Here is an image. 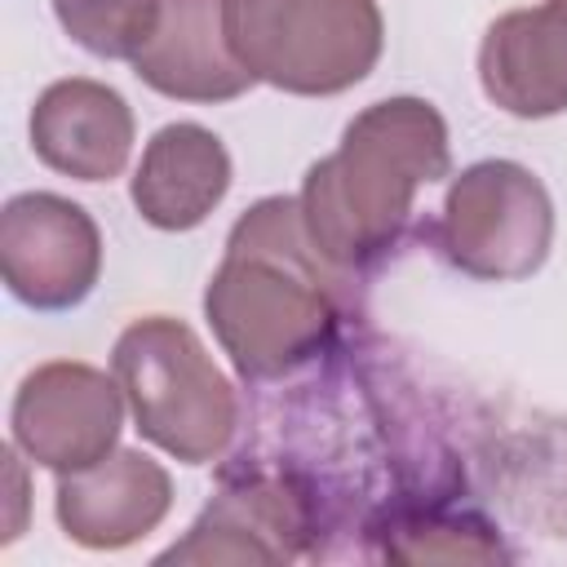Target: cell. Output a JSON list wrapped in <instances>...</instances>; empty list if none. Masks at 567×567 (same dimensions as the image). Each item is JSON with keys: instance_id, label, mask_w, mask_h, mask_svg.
<instances>
[{"instance_id": "8", "label": "cell", "mask_w": 567, "mask_h": 567, "mask_svg": "<svg viewBox=\"0 0 567 567\" xmlns=\"http://www.w3.org/2000/svg\"><path fill=\"white\" fill-rule=\"evenodd\" d=\"M310 514L288 478L252 474L213 496L186 540L168 545L159 563H288L301 554Z\"/></svg>"}, {"instance_id": "11", "label": "cell", "mask_w": 567, "mask_h": 567, "mask_svg": "<svg viewBox=\"0 0 567 567\" xmlns=\"http://www.w3.org/2000/svg\"><path fill=\"white\" fill-rule=\"evenodd\" d=\"M133 71L177 102H230L252 84V71L235 58L226 35V0H164Z\"/></svg>"}, {"instance_id": "12", "label": "cell", "mask_w": 567, "mask_h": 567, "mask_svg": "<svg viewBox=\"0 0 567 567\" xmlns=\"http://www.w3.org/2000/svg\"><path fill=\"white\" fill-rule=\"evenodd\" d=\"M31 151L75 182H111L133 151V111L97 80H58L31 106Z\"/></svg>"}, {"instance_id": "6", "label": "cell", "mask_w": 567, "mask_h": 567, "mask_svg": "<svg viewBox=\"0 0 567 567\" xmlns=\"http://www.w3.org/2000/svg\"><path fill=\"white\" fill-rule=\"evenodd\" d=\"M0 275L31 310L80 306L102 275L97 221L53 190L13 195L0 213Z\"/></svg>"}, {"instance_id": "15", "label": "cell", "mask_w": 567, "mask_h": 567, "mask_svg": "<svg viewBox=\"0 0 567 567\" xmlns=\"http://www.w3.org/2000/svg\"><path fill=\"white\" fill-rule=\"evenodd\" d=\"M399 536H403L399 545H385V554L399 563H496V558H505V549L474 518L403 523Z\"/></svg>"}, {"instance_id": "3", "label": "cell", "mask_w": 567, "mask_h": 567, "mask_svg": "<svg viewBox=\"0 0 567 567\" xmlns=\"http://www.w3.org/2000/svg\"><path fill=\"white\" fill-rule=\"evenodd\" d=\"M137 430L186 465L217 461L235 434V390L204 341L168 315L137 319L111 350Z\"/></svg>"}, {"instance_id": "1", "label": "cell", "mask_w": 567, "mask_h": 567, "mask_svg": "<svg viewBox=\"0 0 567 567\" xmlns=\"http://www.w3.org/2000/svg\"><path fill=\"white\" fill-rule=\"evenodd\" d=\"M323 266L297 199H261L235 221L204 315L239 377H284L328 346L337 306Z\"/></svg>"}, {"instance_id": "9", "label": "cell", "mask_w": 567, "mask_h": 567, "mask_svg": "<svg viewBox=\"0 0 567 567\" xmlns=\"http://www.w3.org/2000/svg\"><path fill=\"white\" fill-rule=\"evenodd\" d=\"M173 505V478L146 452L120 447L106 461L58 474V523L84 549H124L151 536Z\"/></svg>"}, {"instance_id": "14", "label": "cell", "mask_w": 567, "mask_h": 567, "mask_svg": "<svg viewBox=\"0 0 567 567\" xmlns=\"http://www.w3.org/2000/svg\"><path fill=\"white\" fill-rule=\"evenodd\" d=\"M164 0H53L62 31L97 58H137L155 35Z\"/></svg>"}, {"instance_id": "5", "label": "cell", "mask_w": 567, "mask_h": 567, "mask_svg": "<svg viewBox=\"0 0 567 567\" xmlns=\"http://www.w3.org/2000/svg\"><path fill=\"white\" fill-rule=\"evenodd\" d=\"M549 244L554 204L532 168L514 159H483L447 186L439 248L461 275L487 284L527 279L545 266Z\"/></svg>"}, {"instance_id": "13", "label": "cell", "mask_w": 567, "mask_h": 567, "mask_svg": "<svg viewBox=\"0 0 567 567\" xmlns=\"http://www.w3.org/2000/svg\"><path fill=\"white\" fill-rule=\"evenodd\" d=\"M230 190V155L204 124H164L133 173V204L155 230L199 226Z\"/></svg>"}, {"instance_id": "2", "label": "cell", "mask_w": 567, "mask_h": 567, "mask_svg": "<svg viewBox=\"0 0 567 567\" xmlns=\"http://www.w3.org/2000/svg\"><path fill=\"white\" fill-rule=\"evenodd\" d=\"M447 124L425 97H385L359 111L341 146L306 173L301 221L328 266L377 261L408 226L421 186L447 177Z\"/></svg>"}, {"instance_id": "4", "label": "cell", "mask_w": 567, "mask_h": 567, "mask_svg": "<svg viewBox=\"0 0 567 567\" xmlns=\"http://www.w3.org/2000/svg\"><path fill=\"white\" fill-rule=\"evenodd\" d=\"M226 35L252 80L332 97L377 66L385 22L377 0H226Z\"/></svg>"}, {"instance_id": "7", "label": "cell", "mask_w": 567, "mask_h": 567, "mask_svg": "<svg viewBox=\"0 0 567 567\" xmlns=\"http://www.w3.org/2000/svg\"><path fill=\"white\" fill-rule=\"evenodd\" d=\"M124 390L89 363H40L13 394V443L53 474H75L115 452Z\"/></svg>"}, {"instance_id": "10", "label": "cell", "mask_w": 567, "mask_h": 567, "mask_svg": "<svg viewBox=\"0 0 567 567\" xmlns=\"http://www.w3.org/2000/svg\"><path fill=\"white\" fill-rule=\"evenodd\" d=\"M478 84L518 120L567 111V0L501 13L478 44Z\"/></svg>"}]
</instances>
